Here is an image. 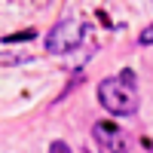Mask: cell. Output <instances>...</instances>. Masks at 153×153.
<instances>
[{
  "instance_id": "obj_1",
  "label": "cell",
  "mask_w": 153,
  "mask_h": 153,
  "mask_svg": "<svg viewBox=\"0 0 153 153\" xmlns=\"http://www.w3.org/2000/svg\"><path fill=\"white\" fill-rule=\"evenodd\" d=\"M98 101L113 117H135L138 113V80H135V71L126 68L117 76L101 80L98 83Z\"/></svg>"
},
{
  "instance_id": "obj_2",
  "label": "cell",
  "mask_w": 153,
  "mask_h": 153,
  "mask_svg": "<svg viewBox=\"0 0 153 153\" xmlns=\"http://www.w3.org/2000/svg\"><path fill=\"white\" fill-rule=\"evenodd\" d=\"M83 37H86V25H83V19L68 16V19H61L55 28L49 31V37H46V49H49V52H55V55H65V52H74V49L80 46Z\"/></svg>"
},
{
  "instance_id": "obj_3",
  "label": "cell",
  "mask_w": 153,
  "mask_h": 153,
  "mask_svg": "<svg viewBox=\"0 0 153 153\" xmlns=\"http://www.w3.org/2000/svg\"><path fill=\"white\" fill-rule=\"evenodd\" d=\"M92 135H95L98 147L104 153H126V150H129V138H126L113 123H95L92 126Z\"/></svg>"
},
{
  "instance_id": "obj_4",
  "label": "cell",
  "mask_w": 153,
  "mask_h": 153,
  "mask_svg": "<svg viewBox=\"0 0 153 153\" xmlns=\"http://www.w3.org/2000/svg\"><path fill=\"white\" fill-rule=\"evenodd\" d=\"M138 43H141V46H150V43H153V25L141 31V37H138Z\"/></svg>"
},
{
  "instance_id": "obj_5",
  "label": "cell",
  "mask_w": 153,
  "mask_h": 153,
  "mask_svg": "<svg viewBox=\"0 0 153 153\" xmlns=\"http://www.w3.org/2000/svg\"><path fill=\"white\" fill-rule=\"evenodd\" d=\"M49 153H71V147L65 141H52V144H49Z\"/></svg>"
}]
</instances>
